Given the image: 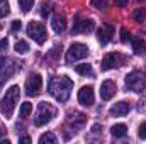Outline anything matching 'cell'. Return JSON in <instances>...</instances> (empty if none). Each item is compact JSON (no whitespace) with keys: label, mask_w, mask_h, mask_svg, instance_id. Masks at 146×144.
Segmentation results:
<instances>
[{"label":"cell","mask_w":146,"mask_h":144,"mask_svg":"<svg viewBox=\"0 0 146 144\" xmlns=\"http://www.w3.org/2000/svg\"><path fill=\"white\" fill-rule=\"evenodd\" d=\"M73 88V81L68 76H53L48 83V92L61 104H65L70 98Z\"/></svg>","instance_id":"6da1fadb"},{"label":"cell","mask_w":146,"mask_h":144,"mask_svg":"<svg viewBox=\"0 0 146 144\" xmlns=\"http://www.w3.org/2000/svg\"><path fill=\"white\" fill-rule=\"evenodd\" d=\"M19 97H21V88L17 85H12L7 92H5V97L0 100V112L5 119H10L14 110H15V105L19 102Z\"/></svg>","instance_id":"7a4b0ae2"},{"label":"cell","mask_w":146,"mask_h":144,"mask_svg":"<svg viewBox=\"0 0 146 144\" xmlns=\"http://www.w3.org/2000/svg\"><path fill=\"white\" fill-rule=\"evenodd\" d=\"M54 114H56V108L53 107L51 104H48V102H41V104H39V108H37L36 117H34V126H36V127H42V126H46V124L54 117Z\"/></svg>","instance_id":"3957f363"},{"label":"cell","mask_w":146,"mask_h":144,"mask_svg":"<svg viewBox=\"0 0 146 144\" xmlns=\"http://www.w3.org/2000/svg\"><path fill=\"white\" fill-rule=\"evenodd\" d=\"M126 88L127 90H131V92H136V93H139V92H143L146 87V76L145 73L141 71H131L127 76H126Z\"/></svg>","instance_id":"277c9868"},{"label":"cell","mask_w":146,"mask_h":144,"mask_svg":"<svg viewBox=\"0 0 146 144\" xmlns=\"http://www.w3.org/2000/svg\"><path fill=\"white\" fill-rule=\"evenodd\" d=\"M27 36L31 37L36 44H44L46 39H48V32H46V27L41 24V22H36V20H31L27 24Z\"/></svg>","instance_id":"5b68a950"},{"label":"cell","mask_w":146,"mask_h":144,"mask_svg":"<svg viewBox=\"0 0 146 144\" xmlns=\"http://www.w3.org/2000/svg\"><path fill=\"white\" fill-rule=\"evenodd\" d=\"M87 56H88V48L85 44H82V42H73L68 48V51H66L65 61L66 63H76L80 59H85Z\"/></svg>","instance_id":"8992f818"},{"label":"cell","mask_w":146,"mask_h":144,"mask_svg":"<svg viewBox=\"0 0 146 144\" xmlns=\"http://www.w3.org/2000/svg\"><path fill=\"white\" fill-rule=\"evenodd\" d=\"M126 61V58L121 54V53H107L104 58H102V70L107 71V70H114V68H119L122 66Z\"/></svg>","instance_id":"52a82bcc"},{"label":"cell","mask_w":146,"mask_h":144,"mask_svg":"<svg viewBox=\"0 0 146 144\" xmlns=\"http://www.w3.org/2000/svg\"><path fill=\"white\" fill-rule=\"evenodd\" d=\"M41 87H42V78L41 75H29V78L26 80V93L29 97H36L37 93L41 92Z\"/></svg>","instance_id":"ba28073f"},{"label":"cell","mask_w":146,"mask_h":144,"mask_svg":"<svg viewBox=\"0 0 146 144\" xmlns=\"http://www.w3.org/2000/svg\"><path fill=\"white\" fill-rule=\"evenodd\" d=\"M94 29H95V22L92 19H83L75 22V26L72 27V34H88Z\"/></svg>","instance_id":"9c48e42d"},{"label":"cell","mask_w":146,"mask_h":144,"mask_svg":"<svg viewBox=\"0 0 146 144\" xmlns=\"http://www.w3.org/2000/svg\"><path fill=\"white\" fill-rule=\"evenodd\" d=\"M95 100V95H94V88L92 87H82L78 90V102L85 107H90Z\"/></svg>","instance_id":"30bf717a"},{"label":"cell","mask_w":146,"mask_h":144,"mask_svg":"<svg viewBox=\"0 0 146 144\" xmlns=\"http://www.w3.org/2000/svg\"><path fill=\"white\" fill-rule=\"evenodd\" d=\"M14 71H15V65L0 56V83H3L7 78H10Z\"/></svg>","instance_id":"8fae6325"},{"label":"cell","mask_w":146,"mask_h":144,"mask_svg":"<svg viewBox=\"0 0 146 144\" xmlns=\"http://www.w3.org/2000/svg\"><path fill=\"white\" fill-rule=\"evenodd\" d=\"M112 34H114V26L112 24H104L97 31V39H99L100 44H107L112 39Z\"/></svg>","instance_id":"7c38bea8"},{"label":"cell","mask_w":146,"mask_h":144,"mask_svg":"<svg viewBox=\"0 0 146 144\" xmlns=\"http://www.w3.org/2000/svg\"><path fill=\"white\" fill-rule=\"evenodd\" d=\"M115 90H117V87H115V83L112 80L102 81V85H100V97H102V100H110L114 97Z\"/></svg>","instance_id":"4fadbf2b"},{"label":"cell","mask_w":146,"mask_h":144,"mask_svg":"<svg viewBox=\"0 0 146 144\" xmlns=\"http://www.w3.org/2000/svg\"><path fill=\"white\" fill-rule=\"evenodd\" d=\"M51 27H53V31L56 32V34H61L65 29H66V19H65V15L63 14H54L53 15V19H51Z\"/></svg>","instance_id":"5bb4252c"},{"label":"cell","mask_w":146,"mask_h":144,"mask_svg":"<svg viewBox=\"0 0 146 144\" xmlns=\"http://www.w3.org/2000/svg\"><path fill=\"white\" fill-rule=\"evenodd\" d=\"M129 110H131V105L127 102H117V104L112 105V108L109 110V114L112 117H124V115L129 114Z\"/></svg>","instance_id":"9a60e30c"},{"label":"cell","mask_w":146,"mask_h":144,"mask_svg":"<svg viewBox=\"0 0 146 144\" xmlns=\"http://www.w3.org/2000/svg\"><path fill=\"white\" fill-rule=\"evenodd\" d=\"M68 122L72 124L73 127H78L85 122V115L80 114V112H73V114H68Z\"/></svg>","instance_id":"2e32d148"},{"label":"cell","mask_w":146,"mask_h":144,"mask_svg":"<svg viewBox=\"0 0 146 144\" xmlns=\"http://www.w3.org/2000/svg\"><path fill=\"white\" fill-rule=\"evenodd\" d=\"M133 51H134V54H145L146 53V42L141 37L133 39Z\"/></svg>","instance_id":"e0dca14e"},{"label":"cell","mask_w":146,"mask_h":144,"mask_svg":"<svg viewBox=\"0 0 146 144\" xmlns=\"http://www.w3.org/2000/svg\"><path fill=\"white\" fill-rule=\"evenodd\" d=\"M75 70H76L78 75H83V76H92L94 75V70H92L90 63H80V65H76Z\"/></svg>","instance_id":"ac0fdd59"},{"label":"cell","mask_w":146,"mask_h":144,"mask_svg":"<svg viewBox=\"0 0 146 144\" xmlns=\"http://www.w3.org/2000/svg\"><path fill=\"white\" fill-rule=\"evenodd\" d=\"M110 134H112L114 137H124V136L127 134V127H126L124 124H115V126H112Z\"/></svg>","instance_id":"d6986e66"},{"label":"cell","mask_w":146,"mask_h":144,"mask_svg":"<svg viewBox=\"0 0 146 144\" xmlns=\"http://www.w3.org/2000/svg\"><path fill=\"white\" fill-rule=\"evenodd\" d=\"M14 49H15V53L17 54H27L29 53V44L26 42V41H22V39H19L17 42H15V46H14Z\"/></svg>","instance_id":"ffe728a7"},{"label":"cell","mask_w":146,"mask_h":144,"mask_svg":"<svg viewBox=\"0 0 146 144\" xmlns=\"http://www.w3.org/2000/svg\"><path fill=\"white\" fill-rule=\"evenodd\" d=\"M51 10H53V5H51V2H41V7H39V14H41V17H48L49 14H51Z\"/></svg>","instance_id":"44dd1931"},{"label":"cell","mask_w":146,"mask_h":144,"mask_svg":"<svg viewBox=\"0 0 146 144\" xmlns=\"http://www.w3.org/2000/svg\"><path fill=\"white\" fill-rule=\"evenodd\" d=\"M39 144H56V136L53 132H46L39 137Z\"/></svg>","instance_id":"7402d4cb"},{"label":"cell","mask_w":146,"mask_h":144,"mask_svg":"<svg viewBox=\"0 0 146 144\" xmlns=\"http://www.w3.org/2000/svg\"><path fill=\"white\" fill-rule=\"evenodd\" d=\"M31 112H33V104H29V102H24V104L21 105L19 114H21V117H22V119L29 117V115H31Z\"/></svg>","instance_id":"603a6c76"},{"label":"cell","mask_w":146,"mask_h":144,"mask_svg":"<svg viewBox=\"0 0 146 144\" xmlns=\"http://www.w3.org/2000/svg\"><path fill=\"white\" fill-rule=\"evenodd\" d=\"M133 17H134V20H136V22H145V19H146V9H143V7L136 9V10H134V14H133Z\"/></svg>","instance_id":"cb8c5ba5"},{"label":"cell","mask_w":146,"mask_h":144,"mask_svg":"<svg viewBox=\"0 0 146 144\" xmlns=\"http://www.w3.org/2000/svg\"><path fill=\"white\" fill-rule=\"evenodd\" d=\"M9 12H10V3H9V0H0V19L5 17V15H9Z\"/></svg>","instance_id":"d4e9b609"},{"label":"cell","mask_w":146,"mask_h":144,"mask_svg":"<svg viewBox=\"0 0 146 144\" xmlns=\"http://www.w3.org/2000/svg\"><path fill=\"white\" fill-rule=\"evenodd\" d=\"M33 5H34V0H19V7H21V10L26 12V14L33 9Z\"/></svg>","instance_id":"484cf974"},{"label":"cell","mask_w":146,"mask_h":144,"mask_svg":"<svg viewBox=\"0 0 146 144\" xmlns=\"http://www.w3.org/2000/svg\"><path fill=\"white\" fill-rule=\"evenodd\" d=\"M90 3H92V7L97 9V10H104V9H107V2H106V0H92Z\"/></svg>","instance_id":"4316f807"},{"label":"cell","mask_w":146,"mask_h":144,"mask_svg":"<svg viewBox=\"0 0 146 144\" xmlns=\"http://www.w3.org/2000/svg\"><path fill=\"white\" fill-rule=\"evenodd\" d=\"M138 137L139 139H146V122H143L138 129Z\"/></svg>","instance_id":"83f0119b"},{"label":"cell","mask_w":146,"mask_h":144,"mask_svg":"<svg viewBox=\"0 0 146 144\" xmlns=\"http://www.w3.org/2000/svg\"><path fill=\"white\" fill-rule=\"evenodd\" d=\"M131 41V34L127 32V29H121V42H127Z\"/></svg>","instance_id":"f1b7e54d"},{"label":"cell","mask_w":146,"mask_h":144,"mask_svg":"<svg viewBox=\"0 0 146 144\" xmlns=\"http://www.w3.org/2000/svg\"><path fill=\"white\" fill-rule=\"evenodd\" d=\"M21 27H22V22H21V20H14L10 31H12V32H17V31H21Z\"/></svg>","instance_id":"f546056e"},{"label":"cell","mask_w":146,"mask_h":144,"mask_svg":"<svg viewBox=\"0 0 146 144\" xmlns=\"http://www.w3.org/2000/svg\"><path fill=\"white\" fill-rule=\"evenodd\" d=\"M7 48H9V41H7L5 37H3V39H0V51H5Z\"/></svg>","instance_id":"4dcf8cb0"},{"label":"cell","mask_w":146,"mask_h":144,"mask_svg":"<svg viewBox=\"0 0 146 144\" xmlns=\"http://www.w3.org/2000/svg\"><path fill=\"white\" fill-rule=\"evenodd\" d=\"M127 2H129V0H114V5H117V7H126Z\"/></svg>","instance_id":"1f68e13d"},{"label":"cell","mask_w":146,"mask_h":144,"mask_svg":"<svg viewBox=\"0 0 146 144\" xmlns=\"http://www.w3.org/2000/svg\"><path fill=\"white\" fill-rule=\"evenodd\" d=\"M19 143H22V144H31V137H29V136H24V137H21V139H19Z\"/></svg>","instance_id":"d6a6232c"},{"label":"cell","mask_w":146,"mask_h":144,"mask_svg":"<svg viewBox=\"0 0 146 144\" xmlns=\"http://www.w3.org/2000/svg\"><path fill=\"white\" fill-rule=\"evenodd\" d=\"M99 129H102V127H100V126H99V124H95V126H94V127H92V131H94V132H99Z\"/></svg>","instance_id":"836d02e7"},{"label":"cell","mask_w":146,"mask_h":144,"mask_svg":"<svg viewBox=\"0 0 146 144\" xmlns=\"http://www.w3.org/2000/svg\"><path fill=\"white\" fill-rule=\"evenodd\" d=\"M2 134H3V132H2V129H0V137H2Z\"/></svg>","instance_id":"e575fe53"},{"label":"cell","mask_w":146,"mask_h":144,"mask_svg":"<svg viewBox=\"0 0 146 144\" xmlns=\"http://www.w3.org/2000/svg\"><path fill=\"white\" fill-rule=\"evenodd\" d=\"M0 87H2V83H0Z\"/></svg>","instance_id":"d590c367"}]
</instances>
